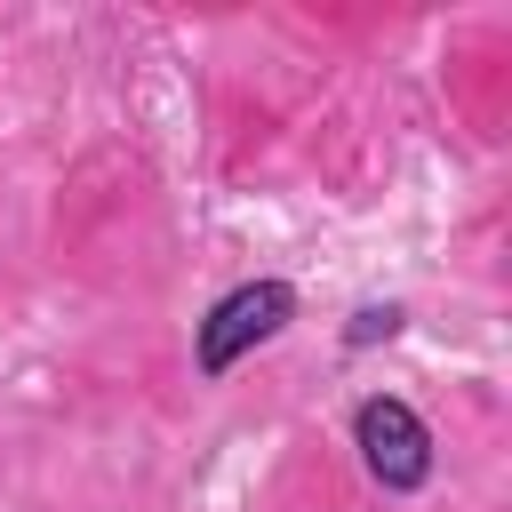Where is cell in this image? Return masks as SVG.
Returning <instances> with one entry per match:
<instances>
[{"mask_svg":"<svg viewBox=\"0 0 512 512\" xmlns=\"http://www.w3.org/2000/svg\"><path fill=\"white\" fill-rule=\"evenodd\" d=\"M288 320H296V288H288V280H240L232 296L208 304V320H200V336H192L200 376H232V368H240L256 344H272Z\"/></svg>","mask_w":512,"mask_h":512,"instance_id":"1","label":"cell"},{"mask_svg":"<svg viewBox=\"0 0 512 512\" xmlns=\"http://www.w3.org/2000/svg\"><path fill=\"white\" fill-rule=\"evenodd\" d=\"M352 440H360V464L384 496H416L432 480V432L400 392H368L352 408Z\"/></svg>","mask_w":512,"mask_h":512,"instance_id":"2","label":"cell"},{"mask_svg":"<svg viewBox=\"0 0 512 512\" xmlns=\"http://www.w3.org/2000/svg\"><path fill=\"white\" fill-rule=\"evenodd\" d=\"M400 320H408L400 304H360V312H352V328H344V344H352V352H360V344H392V336H400Z\"/></svg>","mask_w":512,"mask_h":512,"instance_id":"3","label":"cell"}]
</instances>
